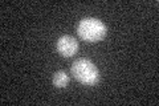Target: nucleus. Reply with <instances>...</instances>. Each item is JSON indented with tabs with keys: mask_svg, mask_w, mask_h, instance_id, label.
I'll list each match as a JSON object with an SVG mask.
<instances>
[{
	"mask_svg": "<svg viewBox=\"0 0 159 106\" xmlns=\"http://www.w3.org/2000/svg\"><path fill=\"white\" fill-rule=\"evenodd\" d=\"M73 77L88 86H93L99 81V72L89 58H78L72 65Z\"/></svg>",
	"mask_w": 159,
	"mask_h": 106,
	"instance_id": "nucleus-2",
	"label": "nucleus"
},
{
	"mask_svg": "<svg viewBox=\"0 0 159 106\" xmlns=\"http://www.w3.org/2000/svg\"><path fill=\"white\" fill-rule=\"evenodd\" d=\"M69 82V76L64 70H57L53 74V85L56 88H65Z\"/></svg>",
	"mask_w": 159,
	"mask_h": 106,
	"instance_id": "nucleus-4",
	"label": "nucleus"
},
{
	"mask_svg": "<svg viewBox=\"0 0 159 106\" xmlns=\"http://www.w3.org/2000/svg\"><path fill=\"white\" fill-rule=\"evenodd\" d=\"M77 33L84 41L97 43L103 40L106 36V25L99 19L86 17L80 21L77 27Z\"/></svg>",
	"mask_w": 159,
	"mask_h": 106,
	"instance_id": "nucleus-1",
	"label": "nucleus"
},
{
	"mask_svg": "<svg viewBox=\"0 0 159 106\" xmlns=\"http://www.w3.org/2000/svg\"><path fill=\"white\" fill-rule=\"evenodd\" d=\"M57 50L62 57H72L77 53L78 43L70 35H64L57 40Z\"/></svg>",
	"mask_w": 159,
	"mask_h": 106,
	"instance_id": "nucleus-3",
	"label": "nucleus"
}]
</instances>
